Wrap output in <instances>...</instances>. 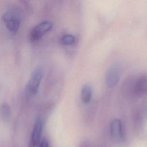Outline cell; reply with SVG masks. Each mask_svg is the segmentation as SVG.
<instances>
[{
  "label": "cell",
  "mask_w": 147,
  "mask_h": 147,
  "mask_svg": "<svg viewBox=\"0 0 147 147\" xmlns=\"http://www.w3.org/2000/svg\"><path fill=\"white\" fill-rule=\"evenodd\" d=\"M52 26V23L49 21H45L38 24L30 32V37L31 40L35 41L39 40L44 34L51 30Z\"/></svg>",
  "instance_id": "1"
},
{
  "label": "cell",
  "mask_w": 147,
  "mask_h": 147,
  "mask_svg": "<svg viewBox=\"0 0 147 147\" xmlns=\"http://www.w3.org/2000/svg\"><path fill=\"white\" fill-rule=\"evenodd\" d=\"M43 75V71L41 67H37L33 71L28 83V88L32 94H36L38 91L40 82Z\"/></svg>",
  "instance_id": "2"
},
{
  "label": "cell",
  "mask_w": 147,
  "mask_h": 147,
  "mask_svg": "<svg viewBox=\"0 0 147 147\" xmlns=\"http://www.w3.org/2000/svg\"><path fill=\"white\" fill-rule=\"evenodd\" d=\"M120 68L118 65H114L107 71L106 75V84L109 88L115 87L120 79Z\"/></svg>",
  "instance_id": "3"
},
{
  "label": "cell",
  "mask_w": 147,
  "mask_h": 147,
  "mask_svg": "<svg viewBox=\"0 0 147 147\" xmlns=\"http://www.w3.org/2000/svg\"><path fill=\"white\" fill-rule=\"evenodd\" d=\"M133 92L138 96H141L147 93V76L141 75L137 78L132 86Z\"/></svg>",
  "instance_id": "4"
},
{
  "label": "cell",
  "mask_w": 147,
  "mask_h": 147,
  "mask_svg": "<svg viewBox=\"0 0 147 147\" xmlns=\"http://www.w3.org/2000/svg\"><path fill=\"white\" fill-rule=\"evenodd\" d=\"M2 20L10 32L12 33L17 32L20 26V21L14 14L11 12H7L3 15Z\"/></svg>",
  "instance_id": "5"
},
{
  "label": "cell",
  "mask_w": 147,
  "mask_h": 147,
  "mask_svg": "<svg viewBox=\"0 0 147 147\" xmlns=\"http://www.w3.org/2000/svg\"><path fill=\"white\" fill-rule=\"evenodd\" d=\"M110 133L113 139L117 141L122 138V125L119 119H114L110 124Z\"/></svg>",
  "instance_id": "6"
},
{
  "label": "cell",
  "mask_w": 147,
  "mask_h": 147,
  "mask_svg": "<svg viewBox=\"0 0 147 147\" xmlns=\"http://www.w3.org/2000/svg\"><path fill=\"white\" fill-rule=\"evenodd\" d=\"M42 123L40 119H38L36 121L31 136V144L33 146H36L40 142L41 134L42 131Z\"/></svg>",
  "instance_id": "7"
},
{
  "label": "cell",
  "mask_w": 147,
  "mask_h": 147,
  "mask_svg": "<svg viewBox=\"0 0 147 147\" xmlns=\"http://www.w3.org/2000/svg\"><path fill=\"white\" fill-rule=\"evenodd\" d=\"M92 90L91 86L88 84H85L82 87L80 91V99L84 104L88 103L92 98Z\"/></svg>",
  "instance_id": "8"
},
{
  "label": "cell",
  "mask_w": 147,
  "mask_h": 147,
  "mask_svg": "<svg viewBox=\"0 0 147 147\" xmlns=\"http://www.w3.org/2000/svg\"><path fill=\"white\" fill-rule=\"evenodd\" d=\"M61 42L63 45H70L75 42V37L72 34H66L62 36Z\"/></svg>",
  "instance_id": "9"
},
{
  "label": "cell",
  "mask_w": 147,
  "mask_h": 147,
  "mask_svg": "<svg viewBox=\"0 0 147 147\" xmlns=\"http://www.w3.org/2000/svg\"><path fill=\"white\" fill-rule=\"evenodd\" d=\"M39 147H49L48 141L47 140H43L40 143Z\"/></svg>",
  "instance_id": "10"
}]
</instances>
